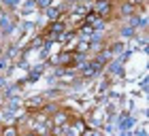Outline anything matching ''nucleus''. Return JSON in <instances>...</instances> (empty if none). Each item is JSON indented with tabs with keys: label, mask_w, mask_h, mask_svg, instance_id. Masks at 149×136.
I'll use <instances>...</instances> for the list:
<instances>
[{
	"label": "nucleus",
	"mask_w": 149,
	"mask_h": 136,
	"mask_svg": "<svg viewBox=\"0 0 149 136\" xmlns=\"http://www.w3.org/2000/svg\"><path fill=\"white\" fill-rule=\"evenodd\" d=\"M83 128H85V126H83V121H79V119H77V121H72V126H70V128H66V130H64V136H79L81 132H83Z\"/></svg>",
	"instance_id": "f257e3e1"
},
{
	"label": "nucleus",
	"mask_w": 149,
	"mask_h": 136,
	"mask_svg": "<svg viewBox=\"0 0 149 136\" xmlns=\"http://www.w3.org/2000/svg\"><path fill=\"white\" fill-rule=\"evenodd\" d=\"M109 9H111L109 0H96V11L94 13H98L100 17H104V15H109Z\"/></svg>",
	"instance_id": "f03ea898"
},
{
	"label": "nucleus",
	"mask_w": 149,
	"mask_h": 136,
	"mask_svg": "<svg viewBox=\"0 0 149 136\" xmlns=\"http://www.w3.org/2000/svg\"><path fill=\"white\" fill-rule=\"evenodd\" d=\"M85 24H87V26H92V28H96V26L100 28V26H102V19H100V15H98V13H94V11H92L90 15H87Z\"/></svg>",
	"instance_id": "7ed1b4c3"
},
{
	"label": "nucleus",
	"mask_w": 149,
	"mask_h": 136,
	"mask_svg": "<svg viewBox=\"0 0 149 136\" xmlns=\"http://www.w3.org/2000/svg\"><path fill=\"white\" fill-rule=\"evenodd\" d=\"M62 32H64V24H53L51 28H49L51 38H64V36H62Z\"/></svg>",
	"instance_id": "20e7f679"
},
{
	"label": "nucleus",
	"mask_w": 149,
	"mask_h": 136,
	"mask_svg": "<svg viewBox=\"0 0 149 136\" xmlns=\"http://www.w3.org/2000/svg\"><path fill=\"white\" fill-rule=\"evenodd\" d=\"M100 64H102L100 60H98V62L87 64V66H85V70H83V74H94V72H98V70H100Z\"/></svg>",
	"instance_id": "39448f33"
},
{
	"label": "nucleus",
	"mask_w": 149,
	"mask_h": 136,
	"mask_svg": "<svg viewBox=\"0 0 149 136\" xmlns=\"http://www.w3.org/2000/svg\"><path fill=\"white\" fill-rule=\"evenodd\" d=\"M36 4H38V6H49L51 0H36Z\"/></svg>",
	"instance_id": "423d86ee"
},
{
	"label": "nucleus",
	"mask_w": 149,
	"mask_h": 136,
	"mask_svg": "<svg viewBox=\"0 0 149 136\" xmlns=\"http://www.w3.org/2000/svg\"><path fill=\"white\" fill-rule=\"evenodd\" d=\"M58 13H60L58 9H51V11H49V17H51V19H56V17H58Z\"/></svg>",
	"instance_id": "0eeeda50"
},
{
	"label": "nucleus",
	"mask_w": 149,
	"mask_h": 136,
	"mask_svg": "<svg viewBox=\"0 0 149 136\" xmlns=\"http://www.w3.org/2000/svg\"><path fill=\"white\" fill-rule=\"evenodd\" d=\"M4 2H6V4H15L17 0H4Z\"/></svg>",
	"instance_id": "6e6552de"
}]
</instances>
